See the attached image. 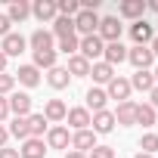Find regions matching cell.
<instances>
[{
	"instance_id": "5bb4252c",
	"label": "cell",
	"mask_w": 158,
	"mask_h": 158,
	"mask_svg": "<svg viewBox=\"0 0 158 158\" xmlns=\"http://www.w3.org/2000/svg\"><path fill=\"white\" fill-rule=\"evenodd\" d=\"M118 13H121L124 19H133V22H139V19H143V13H146V0H121Z\"/></svg>"
},
{
	"instance_id": "30bf717a",
	"label": "cell",
	"mask_w": 158,
	"mask_h": 158,
	"mask_svg": "<svg viewBox=\"0 0 158 158\" xmlns=\"http://www.w3.org/2000/svg\"><path fill=\"white\" fill-rule=\"evenodd\" d=\"M47 146H50V149H68V146H71L68 127H62V124L50 127V130H47Z\"/></svg>"
},
{
	"instance_id": "52a82bcc",
	"label": "cell",
	"mask_w": 158,
	"mask_h": 158,
	"mask_svg": "<svg viewBox=\"0 0 158 158\" xmlns=\"http://www.w3.org/2000/svg\"><path fill=\"white\" fill-rule=\"evenodd\" d=\"M106 96L109 99H118V102H127V96H130V81L127 77H112L109 81V90H106Z\"/></svg>"
},
{
	"instance_id": "836d02e7",
	"label": "cell",
	"mask_w": 158,
	"mask_h": 158,
	"mask_svg": "<svg viewBox=\"0 0 158 158\" xmlns=\"http://www.w3.org/2000/svg\"><path fill=\"white\" fill-rule=\"evenodd\" d=\"M139 149H143L146 155H155V152H158V133H146V136L139 139Z\"/></svg>"
},
{
	"instance_id": "9a60e30c",
	"label": "cell",
	"mask_w": 158,
	"mask_h": 158,
	"mask_svg": "<svg viewBox=\"0 0 158 158\" xmlns=\"http://www.w3.org/2000/svg\"><path fill=\"white\" fill-rule=\"evenodd\" d=\"M31 16V3L28 0H10V6H6V19L10 22H25Z\"/></svg>"
},
{
	"instance_id": "d590c367",
	"label": "cell",
	"mask_w": 158,
	"mask_h": 158,
	"mask_svg": "<svg viewBox=\"0 0 158 158\" xmlns=\"http://www.w3.org/2000/svg\"><path fill=\"white\" fill-rule=\"evenodd\" d=\"M87 158H115V149L112 146H96L87 152Z\"/></svg>"
},
{
	"instance_id": "5b68a950",
	"label": "cell",
	"mask_w": 158,
	"mask_h": 158,
	"mask_svg": "<svg viewBox=\"0 0 158 158\" xmlns=\"http://www.w3.org/2000/svg\"><path fill=\"white\" fill-rule=\"evenodd\" d=\"M25 47H28V40H25L22 34L10 31V34L3 37V44H0V53H3V56L10 59V56H22V53H25Z\"/></svg>"
},
{
	"instance_id": "60d3db41",
	"label": "cell",
	"mask_w": 158,
	"mask_h": 158,
	"mask_svg": "<svg viewBox=\"0 0 158 158\" xmlns=\"http://www.w3.org/2000/svg\"><path fill=\"white\" fill-rule=\"evenodd\" d=\"M6 139H10V130H6L3 124H0V149H3V146H6Z\"/></svg>"
},
{
	"instance_id": "d6a6232c",
	"label": "cell",
	"mask_w": 158,
	"mask_h": 158,
	"mask_svg": "<svg viewBox=\"0 0 158 158\" xmlns=\"http://www.w3.org/2000/svg\"><path fill=\"white\" fill-rule=\"evenodd\" d=\"M59 53H65V56H74V53H77V34L59 37Z\"/></svg>"
},
{
	"instance_id": "277c9868",
	"label": "cell",
	"mask_w": 158,
	"mask_h": 158,
	"mask_svg": "<svg viewBox=\"0 0 158 158\" xmlns=\"http://www.w3.org/2000/svg\"><path fill=\"white\" fill-rule=\"evenodd\" d=\"M127 59L133 62V68H136V71H149V68H152V62H155V56H152V50H149V47H130V50H127Z\"/></svg>"
},
{
	"instance_id": "4316f807",
	"label": "cell",
	"mask_w": 158,
	"mask_h": 158,
	"mask_svg": "<svg viewBox=\"0 0 158 158\" xmlns=\"http://www.w3.org/2000/svg\"><path fill=\"white\" fill-rule=\"evenodd\" d=\"M25 121H28V133H31V136H37V139H40V136L47 133V124H50V121L44 118V112H40V115H28Z\"/></svg>"
},
{
	"instance_id": "ee69618b",
	"label": "cell",
	"mask_w": 158,
	"mask_h": 158,
	"mask_svg": "<svg viewBox=\"0 0 158 158\" xmlns=\"http://www.w3.org/2000/svg\"><path fill=\"white\" fill-rule=\"evenodd\" d=\"M65 158H87V155H81V152H74V149H71V152H65Z\"/></svg>"
},
{
	"instance_id": "d6986e66",
	"label": "cell",
	"mask_w": 158,
	"mask_h": 158,
	"mask_svg": "<svg viewBox=\"0 0 158 158\" xmlns=\"http://www.w3.org/2000/svg\"><path fill=\"white\" fill-rule=\"evenodd\" d=\"M90 118H93V115H90L87 109H68V115H65V121H68L74 130H87V127H90Z\"/></svg>"
},
{
	"instance_id": "b9f144b4",
	"label": "cell",
	"mask_w": 158,
	"mask_h": 158,
	"mask_svg": "<svg viewBox=\"0 0 158 158\" xmlns=\"http://www.w3.org/2000/svg\"><path fill=\"white\" fill-rule=\"evenodd\" d=\"M149 50H152V56H158V37H152V44H149Z\"/></svg>"
},
{
	"instance_id": "8fae6325",
	"label": "cell",
	"mask_w": 158,
	"mask_h": 158,
	"mask_svg": "<svg viewBox=\"0 0 158 158\" xmlns=\"http://www.w3.org/2000/svg\"><path fill=\"white\" fill-rule=\"evenodd\" d=\"M130 37L136 40V47H149L155 34H152V25H149L146 19H139V22H133V25H130Z\"/></svg>"
},
{
	"instance_id": "7a4b0ae2",
	"label": "cell",
	"mask_w": 158,
	"mask_h": 158,
	"mask_svg": "<svg viewBox=\"0 0 158 158\" xmlns=\"http://www.w3.org/2000/svg\"><path fill=\"white\" fill-rule=\"evenodd\" d=\"M96 34H99V40H102V44H115V40H121V22H118L115 16H109V19H99V28H96Z\"/></svg>"
},
{
	"instance_id": "e575fe53",
	"label": "cell",
	"mask_w": 158,
	"mask_h": 158,
	"mask_svg": "<svg viewBox=\"0 0 158 158\" xmlns=\"http://www.w3.org/2000/svg\"><path fill=\"white\" fill-rule=\"evenodd\" d=\"M13 87H16V77H13V74H6V71H0V96H6Z\"/></svg>"
},
{
	"instance_id": "74e56055",
	"label": "cell",
	"mask_w": 158,
	"mask_h": 158,
	"mask_svg": "<svg viewBox=\"0 0 158 158\" xmlns=\"http://www.w3.org/2000/svg\"><path fill=\"white\" fill-rule=\"evenodd\" d=\"M6 115H10V102H6V96H0V124L6 121Z\"/></svg>"
},
{
	"instance_id": "3957f363",
	"label": "cell",
	"mask_w": 158,
	"mask_h": 158,
	"mask_svg": "<svg viewBox=\"0 0 158 158\" xmlns=\"http://www.w3.org/2000/svg\"><path fill=\"white\" fill-rule=\"evenodd\" d=\"M96 28H99V16L96 13H87V10H81L74 16V31L81 34V37H87V34H96Z\"/></svg>"
},
{
	"instance_id": "4fadbf2b",
	"label": "cell",
	"mask_w": 158,
	"mask_h": 158,
	"mask_svg": "<svg viewBox=\"0 0 158 158\" xmlns=\"http://www.w3.org/2000/svg\"><path fill=\"white\" fill-rule=\"evenodd\" d=\"M44 155H47V146L37 136H28L22 143V149H19V158H44Z\"/></svg>"
},
{
	"instance_id": "ba28073f",
	"label": "cell",
	"mask_w": 158,
	"mask_h": 158,
	"mask_svg": "<svg viewBox=\"0 0 158 158\" xmlns=\"http://www.w3.org/2000/svg\"><path fill=\"white\" fill-rule=\"evenodd\" d=\"M6 102H10V112L16 118H28L31 115V96L28 93H13V96H6Z\"/></svg>"
},
{
	"instance_id": "cb8c5ba5",
	"label": "cell",
	"mask_w": 158,
	"mask_h": 158,
	"mask_svg": "<svg viewBox=\"0 0 158 158\" xmlns=\"http://www.w3.org/2000/svg\"><path fill=\"white\" fill-rule=\"evenodd\" d=\"M47 81H50V87H53V90H65V87L71 84V74H68L65 68H59V65H56V68H50Z\"/></svg>"
},
{
	"instance_id": "8d00e7d4",
	"label": "cell",
	"mask_w": 158,
	"mask_h": 158,
	"mask_svg": "<svg viewBox=\"0 0 158 158\" xmlns=\"http://www.w3.org/2000/svg\"><path fill=\"white\" fill-rule=\"evenodd\" d=\"M10 25H13V22L6 19V13H0V37H6V34H10Z\"/></svg>"
},
{
	"instance_id": "7dc6e473",
	"label": "cell",
	"mask_w": 158,
	"mask_h": 158,
	"mask_svg": "<svg viewBox=\"0 0 158 158\" xmlns=\"http://www.w3.org/2000/svg\"><path fill=\"white\" fill-rule=\"evenodd\" d=\"M136 158H155V155H146V152H139V155H136Z\"/></svg>"
},
{
	"instance_id": "4dcf8cb0",
	"label": "cell",
	"mask_w": 158,
	"mask_h": 158,
	"mask_svg": "<svg viewBox=\"0 0 158 158\" xmlns=\"http://www.w3.org/2000/svg\"><path fill=\"white\" fill-rule=\"evenodd\" d=\"M136 124L152 127V124H155V109H152V106H136Z\"/></svg>"
},
{
	"instance_id": "2e32d148",
	"label": "cell",
	"mask_w": 158,
	"mask_h": 158,
	"mask_svg": "<svg viewBox=\"0 0 158 158\" xmlns=\"http://www.w3.org/2000/svg\"><path fill=\"white\" fill-rule=\"evenodd\" d=\"M65 115H68V109H65V102H62V99H50V102L44 106V118H47L50 124L65 121Z\"/></svg>"
},
{
	"instance_id": "7402d4cb",
	"label": "cell",
	"mask_w": 158,
	"mask_h": 158,
	"mask_svg": "<svg viewBox=\"0 0 158 158\" xmlns=\"http://www.w3.org/2000/svg\"><path fill=\"white\" fill-rule=\"evenodd\" d=\"M90 74H93V81H96V84H109L112 77H115V68H112L109 62H102V59H99V62H93V65H90Z\"/></svg>"
},
{
	"instance_id": "6da1fadb",
	"label": "cell",
	"mask_w": 158,
	"mask_h": 158,
	"mask_svg": "<svg viewBox=\"0 0 158 158\" xmlns=\"http://www.w3.org/2000/svg\"><path fill=\"white\" fill-rule=\"evenodd\" d=\"M102 50H106V44L99 40V34H87V37H81V40H77V56H84L90 65L102 56Z\"/></svg>"
},
{
	"instance_id": "bcb514c9",
	"label": "cell",
	"mask_w": 158,
	"mask_h": 158,
	"mask_svg": "<svg viewBox=\"0 0 158 158\" xmlns=\"http://www.w3.org/2000/svg\"><path fill=\"white\" fill-rule=\"evenodd\" d=\"M152 77H155V84H158V65H155V71H152Z\"/></svg>"
},
{
	"instance_id": "e0dca14e",
	"label": "cell",
	"mask_w": 158,
	"mask_h": 158,
	"mask_svg": "<svg viewBox=\"0 0 158 158\" xmlns=\"http://www.w3.org/2000/svg\"><path fill=\"white\" fill-rule=\"evenodd\" d=\"M90 127H93V133H112V127H115V115L106 109V112H96L93 118H90Z\"/></svg>"
},
{
	"instance_id": "9c48e42d",
	"label": "cell",
	"mask_w": 158,
	"mask_h": 158,
	"mask_svg": "<svg viewBox=\"0 0 158 158\" xmlns=\"http://www.w3.org/2000/svg\"><path fill=\"white\" fill-rule=\"evenodd\" d=\"M115 115V124H121V127H130V124H136V102H118V109L112 112Z\"/></svg>"
},
{
	"instance_id": "44dd1931",
	"label": "cell",
	"mask_w": 158,
	"mask_h": 158,
	"mask_svg": "<svg viewBox=\"0 0 158 158\" xmlns=\"http://www.w3.org/2000/svg\"><path fill=\"white\" fill-rule=\"evenodd\" d=\"M65 71H68L71 77H87V74H90V62H87L84 56L74 53V56H68V68H65Z\"/></svg>"
},
{
	"instance_id": "8992f818",
	"label": "cell",
	"mask_w": 158,
	"mask_h": 158,
	"mask_svg": "<svg viewBox=\"0 0 158 158\" xmlns=\"http://www.w3.org/2000/svg\"><path fill=\"white\" fill-rule=\"evenodd\" d=\"M71 149L74 152H81V155H87L90 149H96V133L87 127V130H74V136H71Z\"/></svg>"
},
{
	"instance_id": "f546056e",
	"label": "cell",
	"mask_w": 158,
	"mask_h": 158,
	"mask_svg": "<svg viewBox=\"0 0 158 158\" xmlns=\"http://www.w3.org/2000/svg\"><path fill=\"white\" fill-rule=\"evenodd\" d=\"M34 68H56V50H40L34 53Z\"/></svg>"
},
{
	"instance_id": "484cf974",
	"label": "cell",
	"mask_w": 158,
	"mask_h": 158,
	"mask_svg": "<svg viewBox=\"0 0 158 158\" xmlns=\"http://www.w3.org/2000/svg\"><path fill=\"white\" fill-rule=\"evenodd\" d=\"M68 34H74V19L56 16L53 19V37H68Z\"/></svg>"
},
{
	"instance_id": "f1b7e54d",
	"label": "cell",
	"mask_w": 158,
	"mask_h": 158,
	"mask_svg": "<svg viewBox=\"0 0 158 158\" xmlns=\"http://www.w3.org/2000/svg\"><path fill=\"white\" fill-rule=\"evenodd\" d=\"M77 13H81V0H59V3H56V16H68V19H74Z\"/></svg>"
},
{
	"instance_id": "ab89813d",
	"label": "cell",
	"mask_w": 158,
	"mask_h": 158,
	"mask_svg": "<svg viewBox=\"0 0 158 158\" xmlns=\"http://www.w3.org/2000/svg\"><path fill=\"white\" fill-rule=\"evenodd\" d=\"M149 99H152V102H149V106H152V109H158V84H155V87H152V93H149Z\"/></svg>"
},
{
	"instance_id": "f6af8a7d",
	"label": "cell",
	"mask_w": 158,
	"mask_h": 158,
	"mask_svg": "<svg viewBox=\"0 0 158 158\" xmlns=\"http://www.w3.org/2000/svg\"><path fill=\"white\" fill-rule=\"evenodd\" d=\"M0 71H6V56L0 53Z\"/></svg>"
},
{
	"instance_id": "ac0fdd59",
	"label": "cell",
	"mask_w": 158,
	"mask_h": 158,
	"mask_svg": "<svg viewBox=\"0 0 158 158\" xmlns=\"http://www.w3.org/2000/svg\"><path fill=\"white\" fill-rule=\"evenodd\" d=\"M31 16H34V19H40V22H50V19H56V0H34Z\"/></svg>"
},
{
	"instance_id": "7bdbcfd3",
	"label": "cell",
	"mask_w": 158,
	"mask_h": 158,
	"mask_svg": "<svg viewBox=\"0 0 158 158\" xmlns=\"http://www.w3.org/2000/svg\"><path fill=\"white\" fill-rule=\"evenodd\" d=\"M146 10H152V13H158V0H149V3H146Z\"/></svg>"
},
{
	"instance_id": "d4e9b609",
	"label": "cell",
	"mask_w": 158,
	"mask_h": 158,
	"mask_svg": "<svg viewBox=\"0 0 158 158\" xmlns=\"http://www.w3.org/2000/svg\"><path fill=\"white\" fill-rule=\"evenodd\" d=\"M152 87H155V77H152V71H136V74L130 77V90L152 93Z\"/></svg>"
},
{
	"instance_id": "f35d334b",
	"label": "cell",
	"mask_w": 158,
	"mask_h": 158,
	"mask_svg": "<svg viewBox=\"0 0 158 158\" xmlns=\"http://www.w3.org/2000/svg\"><path fill=\"white\" fill-rule=\"evenodd\" d=\"M0 158H19V149H6L3 146V149H0Z\"/></svg>"
},
{
	"instance_id": "603a6c76",
	"label": "cell",
	"mask_w": 158,
	"mask_h": 158,
	"mask_svg": "<svg viewBox=\"0 0 158 158\" xmlns=\"http://www.w3.org/2000/svg\"><path fill=\"white\" fill-rule=\"evenodd\" d=\"M28 44L34 47V53H40V50H53V31L37 28V31L31 34V40H28Z\"/></svg>"
},
{
	"instance_id": "1f68e13d",
	"label": "cell",
	"mask_w": 158,
	"mask_h": 158,
	"mask_svg": "<svg viewBox=\"0 0 158 158\" xmlns=\"http://www.w3.org/2000/svg\"><path fill=\"white\" fill-rule=\"evenodd\" d=\"M10 133H13L16 139H22V143H25V139L31 136V133H28V121H25V118H13V124H10Z\"/></svg>"
},
{
	"instance_id": "7c38bea8",
	"label": "cell",
	"mask_w": 158,
	"mask_h": 158,
	"mask_svg": "<svg viewBox=\"0 0 158 158\" xmlns=\"http://www.w3.org/2000/svg\"><path fill=\"white\" fill-rule=\"evenodd\" d=\"M127 59V47L121 44V40H115V44H106V50H102V62H109L112 68L118 65V62H124Z\"/></svg>"
},
{
	"instance_id": "ffe728a7",
	"label": "cell",
	"mask_w": 158,
	"mask_h": 158,
	"mask_svg": "<svg viewBox=\"0 0 158 158\" xmlns=\"http://www.w3.org/2000/svg\"><path fill=\"white\" fill-rule=\"evenodd\" d=\"M106 102H109L106 90H99V87H90V90H87V112H90V109H93V115H96V112H106Z\"/></svg>"
},
{
	"instance_id": "83f0119b",
	"label": "cell",
	"mask_w": 158,
	"mask_h": 158,
	"mask_svg": "<svg viewBox=\"0 0 158 158\" xmlns=\"http://www.w3.org/2000/svg\"><path fill=\"white\" fill-rule=\"evenodd\" d=\"M19 84L37 87V84H40V71H37L34 65H22V68H19Z\"/></svg>"
}]
</instances>
